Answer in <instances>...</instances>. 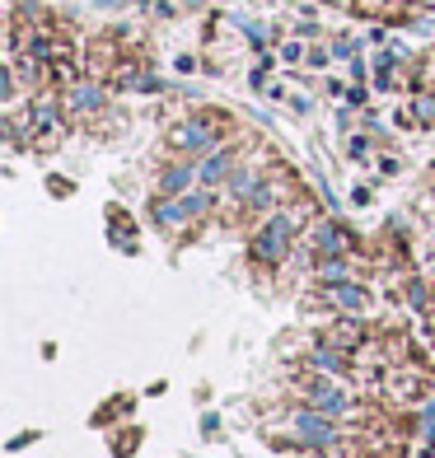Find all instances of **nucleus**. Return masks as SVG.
Listing matches in <instances>:
<instances>
[{"label": "nucleus", "mask_w": 435, "mask_h": 458, "mask_svg": "<svg viewBox=\"0 0 435 458\" xmlns=\"http://www.w3.org/2000/svg\"><path fill=\"white\" fill-rule=\"evenodd\" d=\"M225 131H230V117L206 108V113H192V117L174 122L164 140H169V155H178V159H206L211 150L225 145Z\"/></svg>", "instance_id": "1"}, {"label": "nucleus", "mask_w": 435, "mask_h": 458, "mask_svg": "<svg viewBox=\"0 0 435 458\" xmlns=\"http://www.w3.org/2000/svg\"><path fill=\"white\" fill-rule=\"evenodd\" d=\"M211 206H216V197H211V187H192L188 197H155L150 201V220L164 229V234H183L188 225H197L201 216H211Z\"/></svg>", "instance_id": "2"}, {"label": "nucleus", "mask_w": 435, "mask_h": 458, "mask_svg": "<svg viewBox=\"0 0 435 458\" xmlns=\"http://www.w3.org/2000/svg\"><path fill=\"white\" fill-rule=\"evenodd\" d=\"M295 216L290 211H267V220L253 229V239H248V253H253V262L262 267H277L286 262L290 253H295Z\"/></svg>", "instance_id": "3"}, {"label": "nucleus", "mask_w": 435, "mask_h": 458, "mask_svg": "<svg viewBox=\"0 0 435 458\" xmlns=\"http://www.w3.org/2000/svg\"><path fill=\"white\" fill-rule=\"evenodd\" d=\"M300 398L314 407V411H323V416H351V393L337 384V374H309V379H300Z\"/></svg>", "instance_id": "4"}, {"label": "nucleus", "mask_w": 435, "mask_h": 458, "mask_svg": "<svg viewBox=\"0 0 435 458\" xmlns=\"http://www.w3.org/2000/svg\"><path fill=\"white\" fill-rule=\"evenodd\" d=\"M61 103H66L71 122H90L108 108V85H103L98 75H85V80H75V85L61 89Z\"/></svg>", "instance_id": "5"}, {"label": "nucleus", "mask_w": 435, "mask_h": 458, "mask_svg": "<svg viewBox=\"0 0 435 458\" xmlns=\"http://www.w3.org/2000/svg\"><path fill=\"white\" fill-rule=\"evenodd\" d=\"M290 426H295V435L304 445H314V449H333L342 435H337V426H333V416H323V411H314V407H304V411H295L290 416Z\"/></svg>", "instance_id": "6"}, {"label": "nucleus", "mask_w": 435, "mask_h": 458, "mask_svg": "<svg viewBox=\"0 0 435 458\" xmlns=\"http://www.w3.org/2000/svg\"><path fill=\"white\" fill-rule=\"evenodd\" d=\"M323 304L328 309H337V314H365L370 309V290L361 281H333V285H323Z\"/></svg>", "instance_id": "7"}, {"label": "nucleus", "mask_w": 435, "mask_h": 458, "mask_svg": "<svg viewBox=\"0 0 435 458\" xmlns=\"http://www.w3.org/2000/svg\"><path fill=\"white\" fill-rule=\"evenodd\" d=\"M201 164V187H211V192H216V187H225V182H230V174L239 169V159H235V150H230V145H220V150H211V155H206V159H197Z\"/></svg>", "instance_id": "8"}, {"label": "nucleus", "mask_w": 435, "mask_h": 458, "mask_svg": "<svg viewBox=\"0 0 435 458\" xmlns=\"http://www.w3.org/2000/svg\"><path fill=\"white\" fill-rule=\"evenodd\" d=\"M309 365H314L319 374H342V369H351V351H342V346L319 337V346L309 351Z\"/></svg>", "instance_id": "9"}, {"label": "nucleus", "mask_w": 435, "mask_h": 458, "mask_svg": "<svg viewBox=\"0 0 435 458\" xmlns=\"http://www.w3.org/2000/svg\"><path fill=\"white\" fill-rule=\"evenodd\" d=\"M267 174L258 169V164H243V169H235L230 174V182H225V192H230L235 201H248V197H253L258 192V182H262Z\"/></svg>", "instance_id": "10"}, {"label": "nucleus", "mask_w": 435, "mask_h": 458, "mask_svg": "<svg viewBox=\"0 0 435 458\" xmlns=\"http://www.w3.org/2000/svg\"><path fill=\"white\" fill-rule=\"evenodd\" d=\"M323 342H333V346H342V351H361L365 346V327L356 323V318H342V323H333L323 332Z\"/></svg>", "instance_id": "11"}, {"label": "nucleus", "mask_w": 435, "mask_h": 458, "mask_svg": "<svg viewBox=\"0 0 435 458\" xmlns=\"http://www.w3.org/2000/svg\"><path fill=\"white\" fill-rule=\"evenodd\" d=\"M407 108H412V117H417V127H435V89L431 85H412Z\"/></svg>", "instance_id": "12"}, {"label": "nucleus", "mask_w": 435, "mask_h": 458, "mask_svg": "<svg viewBox=\"0 0 435 458\" xmlns=\"http://www.w3.org/2000/svg\"><path fill=\"white\" fill-rule=\"evenodd\" d=\"M417 393H422V374L417 369H412V365H403L398 374H393V384H388V398H417Z\"/></svg>", "instance_id": "13"}, {"label": "nucleus", "mask_w": 435, "mask_h": 458, "mask_svg": "<svg viewBox=\"0 0 435 458\" xmlns=\"http://www.w3.org/2000/svg\"><path fill=\"white\" fill-rule=\"evenodd\" d=\"M314 276H319L323 285L346 281V258H342V253H323V258H314Z\"/></svg>", "instance_id": "14"}, {"label": "nucleus", "mask_w": 435, "mask_h": 458, "mask_svg": "<svg viewBox=\"0 0 435 458\" xmlns=\"http://www.w3.org/2000/svg\"><path fill=\"white\" fill-rule=\"evenodd\" d=\"M239 29L248 33V43H253L258 52H267V43H272V29H267V24H253V19H239Z\"/></svg>", "instance_id": "15"}, {"label": "nucleus", "mask_w": 435, "mask_h": 458, "mask_svg": "<svg viewBox=\"0 0 435 458\" xmlns=\"http://www.w3.org/2000/svg\"><path fill=\"white\" fill-rule=\"evenodd\" d=\"M281 61H286V66H300V61H309L304 38H290V43H281Z\"/></svg>", "instance_id": "16"}, {"label": "nucleus", "mask_w": 435, "mask_h": 458, "mask_svg": "<svg viewBox=\"0 0 435 458\" xmlns=\"http://www.w3.org/2000/svg\"><path fill=\"white\" fill-rule=\"evenodd\" d=\"M426 290H431L426 281H407V285H403V300H407L412 309H426V300H431Z\"/></svg>", "instance_id": "17"}, {"label": "nucleus", "mask_w": 435, "mask_h": 458, "mask_svg": "<svg viewBox=\"0 0 435 458\" xmlns=\"http://www.w3.org/2000/svg\"><path fill=\"white\" fill-rule=\"evenodd\" d=\"M356 52H361V47H356V38H346V33L333 38V56H337V61H356Z\"/></svg>", "instance_id": "18"}, {"label": "nucleus", "mask_w": 435, "mask_h": 458, "mask_svg": "<svg viewBox=\"0 0 435 458\" xmlns=\"http://www.w3.org/2000/svg\"><path fill=\"white\" fill-rule=\"evenodd\" d=\"M346 155L365 164V159H370V136H351V145H346Z\"/></svg>", "instance_id": "19"}, {"label": "nucleus", "mask_w": 435, "mask_h": 458, "mask_svg": "<svg viewBox=\"0 0 435 458\" xmlns=\"http://www.w3.org/2000/svg\"><path fill=\"white\" fill-rule=\"evenodd\" d=\"M342 98L351 103V108H365V98H370V94H365V85H346V94H342Z\"/></svg>", "instance_id": "20"}, {"label": "nucleus", "mask_w": 435, "mask_h": 458, "mask_svg": "<svg viewBox=\"0 0 435 458\" xmlns=\"http://www.w3.org/2000/svg\"><path fill=\"white\" fill-rule=\"evenodd\" d=\"M328 61H333V47H309V66H328Z\"/></svg>", "instance_id": "21"}, {"label": "nucleus", "mask_w": 435, "mask_h": 458, "mask_svg": "<svg viewBox=\"0 0 435 458\" xmlns=\"http://www.w3.org/2000/svg\"><path fill=\"white\" fill-rule=\"evenodd\" d=\"M136 449V430H127V435H122V445H117V458H127Z\"/></svg>", "instance_id": "22"}, {"label": "nucleus", "mask_w": 435, "mask_h": 458, "mask_svg": "<svg viewBox=\"0 0 435 458\" xmlns=\"http://www.w3.org/2000/svg\"><path fill=\"white\" fill-rule=\"evenodd\" d=\"M174 66H178V75H192V71H197V56H178Z\"/></svg>", "instance_id": "23"}, {"label": "nucleus", "mask_w": 435, "mask_h": 458, "mask_svg": "<svg viewBox=\"0 0 435 458\" xmlns=\"http://www.w3.org/2000/svg\"><path fill=\"white\" fill-rule=\"evenodd\" d=\"M201 430H206V435H216V430H220V416H216V411H206V416H201Z\"/></svg>", "instance_id": "24"}, {"label": "nucleus", "mask_w": 435, "mask_h": 458, "mask_svg": "<svg viewBox=\"0 0 435 458\" xmlns=\"http://www.w3.org/2000/svg\"><path fill=\"white\" fill-rule=\"evenodd\" d=\"M290 108H295V113H300V117H304V113H309V108H314V103H309V98H304V94H295V98H290Z\"/></svg>", "instance_id": "25"}, {"label": "nucleus", "mask_w": 435, "mask_h": 458, "mask_svg": "<svg viewBox=\"0 0 435 458\" xmlns=\"http://www.w3.org/2000/svg\"><path fill=\"white\" fill-rule=\"evenodd\" d=\"M426 445L435 449V421H431V430H426Z\"/></svg>", "instance_id": "26"}, {"label": "nucleus", "mask_w": 435, "mask_h": 458, "mask_svg": "<svg viewBox=\"0 0 435 458\" xmlns=\"http://www.w3.org/2000/svg\"><path fill=\"white\" fill-rule=\"evenodd\" d=\"M431 281H435V262H431Z\"/></svg>", "instance_id": "27"}, {"label": "nucleus", "mask_w": 435, "mask_h": 458, "mask_svg": "<svg viewBox=\"0 0 435 458\" xmlns=\"http://www.w3.org/2000/svg\"><path fill=\"white\" fill-rule=\"evenodd\" d=\"M333 5H337V0H333ZM342 5H351V0H342Z\"/></svg>", "instance_id": "28"}]
</instances>
